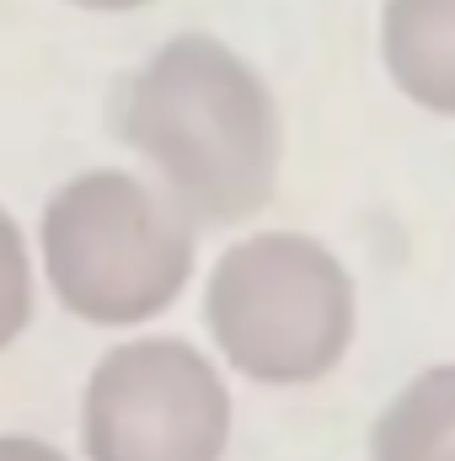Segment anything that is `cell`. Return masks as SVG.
I'll return each mask as SVG.
<instances>
[{"instance_id": "cell-6", "label": "cell", "mask_w": 455, "mask_h": 461, "mask_svg": "<svg viewBox=\"0 0 455 461\" xmlns=\"http://www.w3.org/2000/svg\"><path fill=\"white\" fill-rule=\"evenodd\" d=\"M370 461H455V359L407 375L370 424Z\"/></svg>"}, {"instance_id": "cell-2", "label": "cell", "mask_w": 455, "mask_h": 461, "mask_svg": "<svg viewBox=\"0 0 455 461\" xmlns=\"http://www.w3.org/2000/svg\"><path fill=\"white\" fill-rule=\"evenodd\" d=\"M199 221L134 167H86L38 210L43 290L65 317L97 333L161 322L199 274Z\"/></svg>"}, {"instance_id": "cell-5", "label": "cell", "mask_w": 455, "mask_h": 461, "mask_svg": "<svg viewBox=\"0 0 455 461\" xmlns=\"http://www.w3.org/2000/svg\"><path fill=\"white\" fill-rule=\"evenodd\" d=\"M375 59L407 108L455 123V0H380Z\"/></svg>"}, {"instance_id": "cell-3", "label": "cell", "mask_w": 455, "mask_h": 461, "mask_svg": "<svg viewBox=\"0 0 455 461\" xmlns=\"http://www.w3.org/2000/svg\"><path fill=\"white\" fill-rule=\"evenodd\" d=\"M359 279L338 247L295 226L241 230L199 285L204 339L236 381L300 392L338 375L359 339Z\"/></svg>"}, {"instance_id": "cell-8", "label": "cell", "mask_w": 455, "mask_h": 461, "mask_svg": "<svg viewBox=\"0 0 455 461\" xmlns=\"http://www.w3.org/2000/svg\"><path fill=\"white\" fill-rule=\"evenodd\" d=\"M0 461H76L65 446L27 435V429H0Z\"/></svg>"}, {"instance_id": "cell-7", "label": "cell", "mask_w": 455, "mask_h": 461, "mask_svg": "<svg viewBox=\"0 0 455 461\" xmlns=\"http://www.w3.org/2000/svg\"><path fill=\"white\" fill-rule=\"evenodd\" d=\"M38 290H43L38 241L0 204V354L27 339V328L38 317Z\"/></svg>"}, {"instance_id": "cell-4", "label": "cell", "mask_w": 455, "mask_h": 461, "mask_svg": "<svg viewBox=\"0 0 455 461\" xmlns=\"http://www.w3.org/2000/svg\"><path fill=\"white\" fill-rule=\"evenodd\" d=\"M236 375L177 333H123L81 381V461H230Z\"/></svg>"}, {"instance_id": "cell-1", "label": "cell", "mask_w": 455, "mask_h": 461, "mask_svg": "<svg viewBox=\"0 0 455 461\" xmlns=\"http://www.w3.org/2000/svg\"><path fill=\"white\" fill-rule=\"evenodd\" d=\"M118 134L199 226L257 221L279 194L290 150L268 76L204 27L161 38L123 76Z\"/></svg>"}, {"instance_id": "cell-9", "label": "cell", "mask_w": 455, "mask_h": 461, "mask_svg": "<svg viewBox=\"0 0 455 461\" xmlns=\"http://www.w3.org/2000/svg\"><path fill=\"white\" fill-rule=\"evenodd\" d=\"M65 5H76V11H86V16H134V11H145V5H156V0H65Z\"/></svg>"}]
</instances>
